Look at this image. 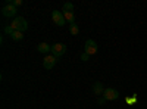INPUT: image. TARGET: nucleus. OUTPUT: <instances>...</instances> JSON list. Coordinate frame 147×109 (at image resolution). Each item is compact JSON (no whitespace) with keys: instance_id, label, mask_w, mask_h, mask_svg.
I'll return each mask as SVG.
<instances>
[{"instance_id":"9","label":"nucleus","mask_w":147,"mask_h":109,"mask_svg":"<svg viewBox=\"0 0 147 109\" xmlns=\"http://www.w3.org/2000/svg\"><path fill=\"white\" fill-rule=\"evenodd\" d=\"M37 50L40 53H49V52H52V46H49L47 43H40L37 46Z\"/></svg>"},{"instance_id":"17","label":"nucleus","mask_w":147,"mask_h":109,"mask_svg":"<svg viewBox=\"0 0 147 109\" xmlns=\"http://www.w3.org/2000/svg\"><path fill=\"white\" fill-rule=\"evenodd\" d=\"M88 59H90V55H87V53H85V52H84V53L81 55V60H84V62H87Z\"/></svg>"},{"instance_id":"1","label":"nucleus","mask_w":147,"mask_h":109,"mask_svg":"<svg viewBox=\"0 0 147 109\" xmlns=\"http://www.w3.org/2000/svg\"><path fill=\"white\" fill-rule=\"evenodd\" d=\"M10 25L15 28V31H21V32L28 30V22H27L25 18H22V16H16L13 21H12Z\"/></svg>"},{"instance_id":"7","label":"nucleus","mask_w":147,"mask_h":109,"mask_svg":"<svg viewBox=\"0 0 147 109\" xmlns=\"http://www.w3.org/2000/svg\"><path fill=\"white\" fill-rule=\"evenodd\" d=\"M56 58L53 56V55H49V56H46L44 58V60H43V66L46 68V69H53V66L56 65Z\"/></svg>"},{"instance_id":"6","label":"nucleus","mask_w":147,"mask_h":109,"mask_svg":"<svg viewBox=\"0 0 147 109\" xmlns=\"http://www.w3.org/2000/svg\"><path fill=\"white\" fill-rule=\"evenodd\" d=\"M2 14H3V16H6V18H12V16L16 15V7L12 5V3H7V5L2 9Z\"/></svg>"},{"instance_id":"8","label":"nucleus","mask_w":147,"mask_h":109,"mask_svg":"<svg viewBox=\"0 0 147 109\" xmlns=\"http://www.w3.org/2000/svg\"><path fill=\"white\" fill-rule=\"evenodd\" d=\"M91 90H93V93H94V94H103V91H105L103 84H102V83H99V81H96V83L93 84Z\"/></svg>"},{"instance_id":"18","label":"nucleus","mask_w":147,"mask_h":109,"mask_svg":"<svg viewBox=\"0 0 147 109\" xmlns=\"http://www.w3.org/2000/svg\"><path fill=\"white\" fill-rule=\"evenodd\" d=\"M105 102H106V99H105V97H103V99H102V97L99 99V105H103Z\"/></svg>"},{"instance_id":"12","label":"nucleus","mask_w":147,"mask_h":109,"mask_svg":"<svg viewBox=\"0 0 147 109\" xmlns=\"http://www.w3.org/2000/svg\"><path fill=\"white\" fill-rule=\"evenodd\" d=\"M10 39H12V40H15V41H19V40H22V39H24V35H22V32H21V31H15L13 34L10 35Z\"/></svg>"},{"instance_id":"10","label":"nucleus","mask_w":147,"mask_h":109,"mask_svg":"<svg viewBox=\"0 0 147 109\" xmlns=\"http://www.w3.org/2000/svg\"><path fill=\"white\" fill-rule=\"evenodd\" d=\"M63 16H65V21H68L69 24H75V15H74V12H63Z\"/></svg>"},{"instance_id":"14","label":"nucleus","mask_w":147,"mask_h":109,"mask_svg":"<svg viewBox=\"0 0 147 109\" xmlns=\"http://www.w3.org/2000/svg\"><path fill=\"white\" fill-rule=\"evenodd\" d=\"M5 32H6V34H9V35H12V34L15 32V28L12 27V25H7V27H5Z\"/></svg>"},{"instance_id":"16","label":"nucleus","mask_w":147,"mask_h":109,"mask_svg":"<svg viewBox=\"0 0 147 109\" xmlns=\"http://www.w3.org/2000/svg\"><path fill=\"white\" fill-rule=\"evenodd\" d=\"M136 100H137V96H136V94H134L132 97H127V99H125V102H127V103H134Z\"/></svg>"},{"instance_id":"3","label":"nucleus","mask_w":147,"mask_h":109,"mask_svg":"<svg viewBox=\"0 0 147 109\" xmlns=\"http://www.w3.org/2000/svg\"><path fill=\"white\" fill-rule=\"evenodd\" d=\"M52 19H53V22L56 24L57 27H63L66 24L65 16H63V12H59V10H53L52 12Z\"/></svg>"},{"instance_id":"4","label":"nucleus","mask_w":147,"mask_h":109,"mask_svg":"<svg viewBox=\"0 0 147 109\" xmlns=\"http://www.w3.org/2000/svg\"><path fill=\"white\" fill-rule=\"evenodd\" d=\"M65 52H66V46L63 43H56V44L52 46V55L55 58H59V56L65 55Z\"/></svg>"},{"instance_id":"11","label":"nucleus","mask_w":147,"mask_h":109,"mask_svg":"<svg viewBox=\"0 0 147 109\" xmlns=\"http://www.w3.org/2000/svg\"><path fill=\"white\" fill-rule=\"evenodd\" d=\"M69 32L72 35H78L80 34V27L77 25V24H71V25H69Z\"/></svg>"},{"instance_id":"2","label":"nucleus","mask_w":147,"mask_h":109,"mask_svg":"<svg viewBox=\"0 0 147 109\" xmlns=\"http://www.w3.org/2000/svg\"><path fill=\"white\" fill-rule=\"evenodd\" d=\"M97 50H99V47H97V43L94 41V40H87L85 41V44H84V52L87 53V55H96L97 53Z\"/></svg>"},{"instance_id":"5","label":"nucleus","mask_w":147,"mask_h":109,"mask_svg":"<svg viewBox=\"0 0 147 109\" xmlns=\"http://www.w3.org/2000/svg\"><path fill=\"white\" fill-rule=\"evenodd\" d=\"M103 97H105L106 100H116V99L119 97V93H118V90H115V89H105Z\"/></svg>"},{"instance_id":"15","label":"nucleus","mask_w":147,"mask_h":109,"mask_svg":"<svg viewBox=\"0 0 147 109\" xmlns=\"http://www.w3.org/2000/svg\"><path fill=\"white\" fill-rule=\"evenodd\" d=\"M9 3H12L15 7H18V6H21V5H22V0H9Z\"/></svg>"},{"instance_id":"13","label":"nucleus","mask_w":147,"mask_h":109,"mask_svg":"<svg viewBox=\"0 0 147 109\" xmlns=\"http://www.w3.org/2000/svg\"><path fill=\"white\" fill-rule=\"evenodd\" d=\"M72 10H74V5L69 3V2H66L63 5V12H72Z\"/></svg>"}]
</instances>
